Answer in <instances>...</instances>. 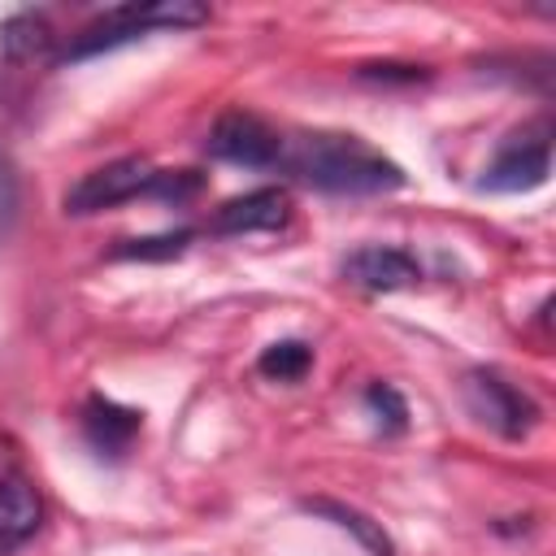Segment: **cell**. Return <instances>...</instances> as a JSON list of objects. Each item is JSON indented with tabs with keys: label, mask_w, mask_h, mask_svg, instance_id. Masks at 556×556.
Wrapping results in <instances>:
<instances>
[{
	"label": "cell",
	"mask_w": 556,
	"mask_h": 556,
	"mask_svg": "<svg viewBox=\"0 0 556 556\" xmlns=\"http://www.w3.org/2000/svg\"><path fill=\"white\" fill-rule=\"evenodd\" d=\"M278 165L291 169L300 182L334 195H378V191L404 187V169L391 156L339 130H308V135L282 139Z\"/></svg>",
	"instance_id": "1"
},
{
	"label": "cell",
	"mask_w": 556,
	"mask_h": 556,
	"mask_svg": "<svg viewBox=\"0 0 556 556\" xmlns=\"http://www.w3.org/2000/svg\"><path fill=\"white\" fill-rule=\"evenodd\" d=\"M208 22V9L195 4V0H148V4H117L109 13H100L91 26H83L61 61H83V56H96V52H109L117 43H130V39H143L148 30H187V26H200Z\"/></svg>",
	"instance_id": "2"
},
{
	"label": "cell",
	"mask_w": 556,
	"mask_h": 556,
	"mask_svg": "<svg viewBox=\"0 0 556 556\" xmlns=\"http://www.w3.org/2000/svg\"><path fill=\"white\" fill-rule=\"evenodd\" d=\"M552 130L547 126H530V130H517L500 143L495 161L482 169V191H530V187H543L547 174H552Z\"/></svg>",
	"instance_id": "3"
},
{
	"label": "cell",
	"mask_w": 556,
	"mask_h": 556,
	"mask_svg": "<svg viewBox=\"0 0 556 556\" xmlns=\"http://www.w3.org/2000/svg\"><path fill=\"white\" fill-rule=\"evenodd\" d=\"M156 169L143 161V156H122V161H109L91 174H83L70 191H65V213L74 217H87V213H104L113 204H126L135 195H148Z\"/></svg>",
	"instance_id": "4"
},
{
	"label": "cell",
	"mask_w": 556,
	"mask_h": 556,
	"mask_svg": "<svg viewBox=\"0 0 556 556\" xmlns=\"http://www.w3.org/2000/svg\"><path fill=\"white\" fill-rule=\"evenodd\" d=\"M460 395H465V408H469L486 430H495V434H504V439H521V434L534 426V417H539V408H534L513 382H504L495 369H469Z\"/></svg>",
	"instance_id": "5"
},
{
	"label": "cell",
	"mask_w": 556,
	"mask_h": 556,
	"mask_svg": "<svg viewBox=\"0 0 556 556\" xmlns=\"http://www.w3.org/2000/svg\"><path fill=\"white\" fill-rule=\"evenodd\" d=\"M208 152L217 161H230V165H248V169H269L282 161V135L274 126H265L256 113H243V109H230L213 122L208 130Z\"/></svg>",
	"instance_id": "6"
},
{
	"label": "cell",
	"mask_w": 556,
	"mask_h": 556,
	"mask_svg": "<svg viewBox=\"0 0 556 556\" xmlns=\"http://www.w3.org/2000/svg\"><path fill=\"white\" fill-rule=\"evenodd\" d=\"M417 278H421L417 256L391 243H365L343 256V282L361 291H400V287H417Z\"/></svg>",
	"instance_id": "7"
},
{
	"label": "cell",
	"mask_w": 556,
	"mask_h": 556,
	"mask_svg": "<svg viewBox=\"0 0 556 556\" xmlns=\"http://www.w3.org/2000/svg\"><path fill=\"white\" fill-rule=\"evenodd\" d=\"M287 217H291V195L282 187H256V191L230 195L213 213L208 230L213 235H252V230H278Z\"/></svg>",
	"instance_id": "8"
},
{
	"label": "cell",
	"mask_w": 556,
	"mask_h": 556,
	"mask_svg": "<svg viewBox=\"0 0 556 556\" xmlns=\"http://www.w3.org/2000/svg\"><path fill=\"white\" fill-rule=\"evenodd\" d=\"M139 426H143V413L126 408L109 395H87V404H83V434L100 456H126Z\"/></svg>",
	"instance_id": "9"
},
{
	"label": "cell",
	"mask_w": 556,
	"mask_h": 556,
	"mask_svg": "<svg viewBox=\"0 0 556 556\" xmlns=\"http://www.w3.org/2000/svg\"><path fill=\"white\" fill-rule=\"evenodd\" d=\"M43 521V500L22 473L0 478V552L22 547Z\"/></svg>",
	"instance_id": "10"
},
{
	"label": "cell",
	"mask_w": 556,
	"mask_h": 556,
	"mask_svg": "<svg viewBox=\"0 0 556 556\" xmlns=\"http://www.w3.org/2000/svg\"><path fill=\"white\" fill-rule=\"evenodd\" d=\"M304 508L308 513H317V517H326V521H334L339 530H348L369 556H395V543H391V534L382 530V521H374L369 513H361V508H352V504H343V500H304Z\"/></svg>",
	"instance_id": "11"
},
{
	"label": "cell",
	"mask_w": 556,
	"mask_h": 556,
	"mask_svg": "<svg viewBox=\"0 0 556 556\" xmlns=\"http://www.w3.org/2000/svg\"><path fill=\"white\" fill-rule=\"evenodd\" d=\"M52 39L56 35H52V22L43 13L22 9V13H13V17L0 22V52L9 61H35V56H43L52 48Z\"/></svg>",
	"instance_id": "12"
},
{
	"label": "cell",
	"mask_w": 556,
	"mask_h": 556,
	"mask_svg": "<svg viewBox=\"0 0 556 556\" xmlns=\"http://www.w3.org/2000/svg\"><path fill=\"white\" fill-rule=\"evenodd\" d=\"M256 369L274 382H300L313 369V348L304 339H278L256 356Z\"/></svg>",
	"instance_id": "13"
},
{
	"label": "cell",
	"mask_w": 556,
	"mask_h": 556,
	"mask_svg": "<svg viewBox=\"0 0 556 556\" xmlns=\"http://www.w3.org/2000/svg\"><path fill=\"white\" fill-rule=\"evenodd\" d=\"M191 239L195 235L187 226L182 230H165V235H148V239H122L113 248V256H122V261H174V256L187 252Z\"/></svg>",
	"instance_id": "14"
},
{
	"label": "cell",
	"mask_w": 556,
	"mask_h": 556,
	"mask_svg": "<svg viewBox=\"0 0 556 556\" xmlns=\"http://www.w3.org/2000/svg\"><path fill=\"white\" fill-rule=\"evenodd\" d=\"M365 404H369V413L378 417V426L387 434H400L408 426V404H404V395L391 382H369L365 387Z\"/></svg>",
	"instance_id": "15"
},
{
	"label": "cell",
	"mask_w": 556,
	"mask_h": 556,
	"mask_svg": "<svg viewBox=\"0 0 556 556\" xmlns=\"http://www.w3.org/2000/svg\"><path fill=\"white\" fill-rule=\"evenodd\" d=\"M200 187H204V178H200L195 169H156L148 195H156V200H174V204H178V200H191Z\"/></svg>",
	"instance_id": "16"
}]
</instances>
